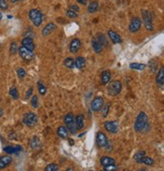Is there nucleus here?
<instances>
[{"label":"nucleus","mask_w":164,"mask_h":171,"mask_svg":"<svg viewBox=\"0 0 164 171\" xmlns=\"http://www.w3.org/2000/svg\"><path fill=\"white\" fill-rule=\"evenodd\" d=\"M104 98L100 96H97V97L93 98L92 101H91L90 107L93 112H100L101 111V108L104 107Z\"/></svg>","instance_id":"nucleus-6"},{"label":"nucleus","mask_w":164,"mask_h":171,"mask_svg":"<svg viewBox=\"0 0 164 171\" xmlns=\"http://www.w3.org/2000/svg\"><path fill=\"white\" fill-rule=\"evenodd\" d=\"M30 146H32L33 149H39L41 147V143L40 140L37 138V137H33V138L30 140Z\"/></svg>","instance_id":"nucleus-29"},{"label":"nucleus","mask_w":164,"mask_h":171,"mask_svg":"<svg viewBox=\"0 0 164 171\" xmlns=\"http://www.w3.org/2000/svg\"><path fill=\"white\" fill-rule=\"evenodd\" d=\"M56 24H48L47 25L45 26V28H43V30H42V35L43 36H48V35H50V33H52L54 30L56 29Z\"/></svg>","instance_id":"nucleus-15"},{"label":"nucleus","mask_w":164,"mask_h":171,"mask_svg":"<svg viewBox=\"0 0 164 171\" xmlns=\"http://www.w3.org/2000/svg\"><path fill=\"white\" fill-rule=\"evenodd\" d=\"M145 156V152L144 151H138L137 153L134 155V159L137 161V162H139L140 163V160L142 159L143 157Z\"/></svg>","instance_id":"nucleus-33"},{"label":"nucleus","mask_w":164,"mask_h":171,"mask_svg":"<svg viewBox=\"0 0 164 171\" xmlns=\"http://www.w3.org/2000/svg\"><path fill=\"white\" fill-rule=\"evenodd\" d=\"M46 171H59V167L55 163H51L46 167Z\"/></svg>","instance_id":"nucleus-34"},{"label":"nucleus","mask_w":164,"mask_h":171,"mask_svg":"<svg viewBox=\"0 0 164 171\" xmlns=\"http://www.w3.org/2000/svg\"><path fill=\"white\" fill-rule=\"evenodd\" d=\"M9 94H10V96L13 98V99H17L18 98V91L16 89V87H12V88L9 90Z\"/></svg>","instance_id":"nucleus-32"},{"label":"nucleus","mask_w":164,"mask_h":171,"mask_svg":"<svg viewBox=\"0 0 164 171\" xmlns=\"http://www.w3.org/2000/svg\"><path fill=\"white\" fill-rule=\"evenodd\" d=\"M33 88H29V90H28V92H26V95H25V98H29L30 95L33 94Z\"/></svg>","instance_id":"nucleus-42"},{"label":"nucleus","mask_w":164,"mask_h":171,"mask_svg":"<svg viewBox=\"0 0 164 171\" xmlns=\"http://www.w3.org/2000/svg\"><path fill=\"white\" fill-rule=\"evenodd\" d=\"M21 45H22V47L26 48L29 51H33V50H35V48H36L35 43H33V39H32V37H24V39L21 41Z\"/></svg>","instance_id":"nucleus-12"},{"label":"nucleus","mask_w":164,"mask_h":171,"mask_svg":"<svg viewBox=\"0 0 164 171\" xmlns=\"http://www.w3.org/2000/svg\"><path fill=\"white\" fill-rule=\"evenodd\" d=\"M96 142H97V145L101 147V148H104L109 143V140L106 138V136L104 134V133H97V136H96Z\"/></svg>","instance_id":"nucleus-11"},{"label":"nucleus","mask_w":164,"mask_h":171,"mask_svg":"<svg viewBox=\"0 0 164 171\" xmlns=\"http://www.w3.org/2000/svg\"><path fill=\"white\" fill-rule=\"evenodd\" d=\"M64 121H65V124H66L68 130L70 131V133H72V134H76V133H77L78 128L76 126L75 116L73 113H68V115H66V116L64 117Z\"/></svg>","instance_id":"nucleus-2"},{"label":"nucleus","mask_w":164,"mask_h":171,"mask_svg":"<svg viewBox=\"0 0 164 171\" xmlns=\"http://www.w3.org/2000/svg\"><path fill=\"white\" fill-rule=\"evenodd\" d=\"M109 104H108L106 105V107L104 108V116H106V115H108V112H109Z\"/></svg>","instance_id":"nucleus-43"},{"label":"nucleus","mask_w":164,"mask_h":171,"mask_svg":"<svg viewBox=\"0 0 164 171\" xmlns=\"http://www.w3.org/2000/svg\"><path fill=\"white\" fill-rule=\"evenodd\" d=\"M22 121H24V124L25 126L33 128L38 124V116L33 112H28L24 116Z\"/></svg>","instance_id":"nucleus-5"},{"label":"nucleus","mask_w":164,"mask_h":171,"mask_svg":"<svg viewBox=\"0 0 164 171\" xmlns=\"http://www.w3.org/2000/svg\"><path fill=\"white\" fill-rule=\"evenodd\" d=\"M92 48H93V50H94L95 53H96V54H100V53L102 52V50H104V47H102L100 42L95 39V37L92 40Z\"/></svg>","instance_id":"nucleus-19"},{"label":"nucleus","mask_w":164,"mask_h":171,"mask_svg":"<svg viewBox=\"0 0 164 171\" xmlns=\"http://www.w3.org/2000/svg\"><path fill=\"white\" fill-rule=\"evenodd\" d=\"M21 150V147L20 146H7L3 148V151L5 152L7 154H13V153H16V152L20 151Z\"/></svg>","instance_id":"nucleus-21"},{"label":"nucleus","mask_w":164,"mask_h":171,"mask_svg":"<svg viewBox=\"0 0 164 171\" xmlns=\"http://www.w3.org/2000/svg\"><path fill=\"white\" fill-rule=\"evenodd\" d=\"M10 54H12L14 55L15 53H16L18 51V47H17V43L16 42H13V43H11L10 45Z\"/></svg>","instance_id":"nucleus-35"},{"label":"nucleus","mask_w":164,"mask_h":171,"mask_svg":"<svg viewBox=\"0 0 164 171\" xmlns=\"http://www.w3.org/2000/svg\"><path fill=\"white\" fill-rule=\"evenodd\" d=\"M138 171H147L146 169H140V170H138Z\"/></svg>","instance_id":"nucleus-49"},{"label":"nucleus","mask_w":164,"mask_h":171,"mask_svg":"<svg viewBox=\"0 0 164 171\" xmlns=\"http://www.w3.org/2000/svg\"><path fill=\"white\" fill-rule=\"evenodd\" d=\"M38 87H39V92H40V94H42V95H45L46 92H47V87H46L41 81L38 82Z\"/></svg>","instance_id":"nucleus-31"},{"label":"nucleus","mask_w":164,"mask_h":171,"mask_svg":"<svg viewBox=\"0 0 164 171\" xmlns=\"http://www.w3.org/2000/svg\"><path fill=\"white\" fill-rule=\"evenodd\" d=\"M108 35H109V40L112 41L113 44H120V43H122V37H120L119 33H117L116 32H113V30H109Z\"/></svg>","instance_id":"nucleus-14"},{"label":"nucleus","mask_w":164,"mask_h":171,"mask_svg":"<svg viewBox=\"0 0 164 171\" xmlns=\"http://www.w3.org/2000/svg\"></svg>","instance_id":"nucleus-51"},{"label":"nucleus","mask_w":164,"mask_h":171,"mask_svg":"<svg viewBox=\"0 0 164 171\" xmlns=\"http://www.w3.org/2000/svg\"><path fill=\"white\" fill-rule=\"evenodd\" d=\"M140 163H144V164H146V165H153V164H154V160H153L152 158H150V157L144 156V157L140 160Z\"/></svg>","instance_id":"nucleus-30"},{"label":"nucleus","mask_w":164,"mask_h":171,"mask_svg":"<svg viewBox=\"0 0 164 171\" xmlns=\"http://www.w3.org/2000/svg\"><path fill=\"white\" fill-rule=\"evenodd\" d=\"M18 53H20V56L21 59H24L26 62H29V61H32L33 59V51H29L26 48L24 47H21L18 48Z\"/></svg>","instance_id":"nucleus-7"},{"label":"nucleus","mask_w":164,"mask_h":171,"mask_svg":"<svg viewBox=\"0 0 164 171\" xmlns=\"http://www.w3.org/2000/svg\"><path fill=\"white\" fill-rule=\"evenodd\" d=\"M2 20V13L0 12V20Z\"/></svg>","instance_id":"nucleus-47"},{"label":"nucleus","mask_w":164,"mask_h":171,"mask_svg":"<svg viewBox=\"0 0 164 171\" xmlns=\"http://www.w3.org/2000/svg\"><path fill=\"white\" fill-rule=\"evenodd\" d=\"M110 77H112V74L110 72L105 70L101 73V83L102 84H108V83L110 81Z\"/></svg>","instance_id":"nucleus-22"},{"label":"nucleus","mask_w":164,"mask_h":171,"mask_svg":"<svg viewBox=\"0 0 164 171\" xmlns=\"http://www.w3.org/2000/svg\"><path fill=\"white\" fill-rule=\"evenodd\" d=\"M98 42L100 43V45L104 47V46H105V47H108L109 46V43H108V40H106V37L104 35H102V33H97L96 37H95Z\"/></svg>","instance_id":"nucleus-26"},{"label":"nucleus","mask_w":164,"mask_h":171,"mask_svg":"<svg viewBox=\"0 0 164 171\" xmlns=\"http://www.w3.org/2000/svg\"><path fill=\"white\" fill-rule=\"evenodd\" d=\"M119 167L116 164H112V165H108L104 166V171H117Z\"/></svg>","instance_id":"nucleus-37"},{"label":"nucleus","mask_w":164,"mask_h":171,"mask_svg":"<svg viewBox=\"0 0 164 171\" xmlns=\"http://www.w3.org/2000/svg\"><path fill=\"white\" fill-rule=\"evenodd\" d=\"M149 125H148V116L145 112H141L137 116L135 121V131L136 132H143Z\"/></svg>","instance_id":"nucleus-1"},{"label":"nucleus","mask_w":164,"mask_h":171,"mask_svg":"<svg viewBox=\"0 0 164 171\" xmlns=\"http://www.w3.org/2000/svg\"><path fill=\"white\" fill-rule=\"evenodd\" d=\"M30 103L33 106V107H38V105H39V99H38V96L37 95H33L32 100H30Z\"/></svg>","instance_id":"nucleus-39"},{"label":"nucleus","mask_w":164,"mask_h":171,"mask_svg":"<svg viewBox=\"0 0 164 171\" xmlns=\"http://www.w3.org/2000/svg\"><path fill=\"white\" fill-rule=\"evenodd\" d=\"M87 10L90 13H94L98 10V2L97 1H91L89 3L88 7H87Z\"/></svg>","instance_id":"nucleus-25"},{"label":"nucleus","mask_w":164,"mask_h":171,"mask_svg":"<svg viewBox=\"0 0 164 171\" xmlns=\"http://www.w3.org/2000/svg\"><path fill=\"white\" fill-rule=\"evenodd\" d=\"M88 0H77V2L80 3V4H82V5H86V3Z\"/></svg>","instance_id":"nucleus-44"},{"label":"nucleus","mask_w":164,"mask_h":171,"mask_svg":"<svg viewBox=\"0 0 164 171\" xmlns=\"http://www.w3.org/2000/svg\"><path fill=\"white\" fill-rule=\"evenodd\" d=\"M64 65L65 67H67L68 69H73L75 67V61L72 58H67L64 61Z\"/></svg>","instance_id":"nucleus-28"},{"label":"nucleus","mask_w":164,"mask_h":171,"mask_svg":"<svg viewBox=\"0 0 164 171\" xmlns=\"http://www.w3.org/2000/svg\"><path fill=\"white\" fill-rule=\"evenodd\" d=\"M66 14H67V16L70 17V18H75V17L78 16V12H76V11L72 10V9H70V8L66 11Z\"/></svg>","instance_id":"nucleus-36"},{"label":"nucleus","mask_w":164,"mask_h":171,"mask_svg":"<svg viewBox=\"0 0 164 171\" xmlns=\"http://www.w3.org/2000/svg\"><path fill=\"white\" fill-rule=\"evenodd\" d=\"M89 171H92V170H89Z\"/></svg>","instance_id":"nucleus-50"},{"label":"nucleus","mask_w":164,"mask_h":171,"mask_svg":"<svg viewBox=\"0 0 164 171\" xmlns=\"http://www.w3.org/2000/svg\"><path fill=\"white\" fill-rule=\"evenodd\" d=\"M130 68L133 70L142 71L146 68V65H145V64H141V63H132V64H130Z\"/></svg>","instance_id":"nucleus-27"},{"label":"nucleus","mask_w":164,"mask_h":171,"mask_svg":"<svg viewBox=\"0 0 164 171\" xmlns=\"http://www.w3.org/2000/svg\"><path fill=\"white\" fill-rule=\"evenodd\" d=\"M156 82H157V84L160 87L163 86L164 84V69L163 68H160V70L158 71L157 76H156Z\"/></svg>","instance_id":"nucleus-17"},{"label":"nucleus","mask_w":164,"mask_h":171,"mask_svg":"<svg viewBox=\"0 0 164 171\" xmlns=\"http://www.w3.org/2000/svg\"><path fill=\"white\" fill-rule=\"evenodd\" d=\"M66 171H75V170H74L73 168H72V167H69V168H68Z\"/></svg>","instance_id":"nucleus-45"},{"label":"nucleus","mask_w":164,"mask_h":171,"mask_svg":"<svg viewBox=\"0 0 164 171\" xmlns=\"http://www.w3.org/2000/svg\"><path fill=\"white\" fill-rule=\"evenodd\" d=\"M25 75H26V72H25V70L24 69V68H18L17 69V76L18 77L24 78Z\"/></svg>","instance_id":"nucleus-38"},{"label":"nucleus","mask_w":164,"mask_h":171,"mask_svg":"<svg viewBox=\"0 0 164 171\" xmlns=\"http://www.w3.org/2000/svg\"><path fill=\"white\" fill-rule=\"evenodd\" d=\"M141 24H142V21L139 17H134L130 22L129 25V29L131 33H137L141 28Z\"/></svg>","instance_id":"nucleus-9"},{"label":"nucleus","mask_w":164,"mask_h":171,"mask_svg":"<svg viewBox=\"0 0 164 171\" xmlns=\"http://www.w3.org/2000/svg\"><path fill=\"white\" fill-rule=\"evenodd\" d=\"M12 162V158L10 156H2L0 157V169H3L8 166Z\"/></svg>","instance_id":"nucleus-16"},{"label":"nucleus","mask_w":164,"mask_h":171,"mask_svg":"<svg viewBox=\"0 0 164 171\" xmlns=\"http://www.w3.org/2000/svg\"><path fill=\"white\" fill-rule=\"evenodd\" d=\"M69 8H70V9H72V10H74V11H76V12H79V7H78L77 5L71 4Z\"/></svg>","instance_id":"nucleus-41"},{"label":"nucleus","mask_w":164,"mask_h":171,"mask_svg":"<svg viewBox=\"0 0 164 171\" xmlns=\"http://www.w3.org/2000/svg\"><path fill=\"white\" fill-rule=\"evenodd\" d=\"M2 115H3V111H2V108L0 107V116H2Z\"/></svg>","instance_id":"nucleus-46"},{"label":"nucleus","mask_w":164,"mask_h":171,"mask_svg":"<svg viewBox=\"0 0 164 171\" xmlns=\"http://www.w3.org/2000/svg\"><path fill=\"white\" fill-rule=\"evenodd\" d=\"M80 47H81V42H80L78 39H73L71 41L70 46H69V49H70V52L71 53H76L79 51Z\"/></svg>","instance_id":"nucleus-13"},{"label":"nucleus","mask_w":164,"mask_h":171,"mask_svg":"<svg viewBox=\"0 0 164 171\" xmlns=\"http://www.w3.org/2000/svg\"><path fill=\"white\" fill-rule=\"evenodd\" d=\"M75 123H76V126H77L78 130H81L84 127V116L82 113H80L77 116L75 117Z\"/></svg>","instance_id":"nucleus-18"},{"label":"nucleus","mask_w":164,"mask_h":171,"mask_svg":"<svg viewBox=\"0 0 164 171\" xmlns=\"http://www.w3.org/2000/svg\"><path fill=\"white\" fill-rule=\"evenodd\" d=\"M104 129L109 133L116 134V133H117V131H119V125H117V121H105Z\"/></svg>","instance_id":"nucleus-10"},{"label":"nucleus","mask_w":164,"mask_h":171,"mask_svg":"<svg viewBox=\"0 0 164 171\" xmlns=\"http://www.w3.org/2000/svg\"><path fill=\"white\" fill-rule=\"evenodd\" d=\"M142 16H143V21L146 28L148 30L153 29V22H152L151 13L148 10H142Z\"/></svg>","instance_id":"nucleus-8"},{"label":"nucleus","mask_w":164,"mask_h":171,"mask_svg":"<svg viewBox=\"0 0 164 171\" xmlns=\"http://www.w3.org/2000/svg\"><path fill=\"white\" fill-rule=\"evenodd\" d=\"M75 66L78 68V69H83L86 66V60L83 57H77L75 60Z\"/></svg>","instance_id":"nucleus-20"},{"label":"nucleus","mask_w":164,"mask_h":171,"mask_svg":"<svg viewBox=\"0 0 164 171\" xmlns=\"http://www.w3.org/2000/svg\"><path fill=\"white\" fill-rule=\"evenodd\" d=\"M57 134L59 135L60 138L66 139L68 137V129L66 127H59L58 130H57Z\"/></svg>","instance_id":"nucleus-24"},{"label":"nucleus","mask_w":164,"mask_h":171,"mask_svg":"<svg viewBox=\"0 0 164 171\" xmlns=\"http://www.w3.org/2000/svg\"><path fill=\"white\" fill-rule=\"evenodd\" d=\"M29 15L30 20L33 21V24L36 26H40L42 24V22H43V13L41 12V10L36 8L30 9Z\"/></svg>","instance_id":"nucleus-3"},{"label":"nucleus","mask_w":164,"mask_h":171,"mask_svg":"<svg viewBox=\"0 0 164 171\" xmlns=\"http://www.w3.org/2000/svg\"><path fill=\"white\" fill-rule=\"evenodd\" d=\"M8 8V3L6 0H0V9L5 10Z\"/></svg>","instance_id":"nucleus-40"},{"label":"nucleus","mask_w":164,"mask_h":171,"mask_svg":"<svg viewBox=\"0 0 164 171\" xmlns=\"http://www.w3.org/2000/svg\"><path fill=\"white\" fill-rule=\"evenodd\" d=\"M122 87H123V85H122L121 81H117V80L112 81L108 86V92L109 95L116 96L122 91Z\"/></svg>","instance_id":"nucleus-4"},{"label":"nucleus","mask_w":164,"mask_h":171,"mask_svg":"<svg viewBox=\"0 0 164 171\" xmlns=\"http://www.w3.org/2000/svg\"><path fill=\"white\" fill-rule=\"evenodd\" d=\"M11 2H16V1H18V0H10Z\"/></svg>","instance_id":"nucleus-48"},{"label":"nucleus","mask_w":164,"mask_h":171,"mask_svg":"<svg viewBox=\"0 0 164 171\" xmlns=\"http://www.w3.org/2000/svg\"><path fill=\"white\" fill-rule=\"evenodd\" d=\"M100 163L102 166H108V165H112V164H116V161L112 157H108V156H104L100 159Z\"/></svg>","instance_id":"nucleus-23"}]
</instances>
